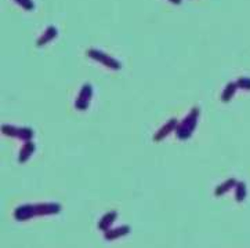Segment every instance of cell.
Instances as JSON below:
<instances>
[{
	"label": "cell",
	"instance_id": "cell-10",
	"mask_svg": "<svg viewBox=\"0 0 250 248\" xmlns=\"http://www.w3.org/2000/svg\"><path fill=\"white\" fill-rule=\"evenodd\" d=\"M118 219V212L116 211H109L106 212L105 215H103V218L100 219L98 222V229L103 230V232H106L108 229H111V226L113 225V222Z\"/></svg>",
	"mask_w": 250,
	"mask_h": 248
},
{
	"label": "cell",
	"instance_id": "cell-1",
	"mask_svg": "<svg viewBox=\"0 0 250 248\" xmlns=\"http://www.w3.org/2000/svg\"><path fill=\"white\" fill-rule=\"evenodd\" d=\"M199 116H201V109L198 106H194L191 109V112L188 113L186 117L183 119V121L178 123L177 128H176V134H177L178 139L187 141V139H189L192 136L195 128L198 126Z\"/></svg>",
	"mask_w": 250,
	"mask_h": 248
},
{
	"label": "cell",
	"instance_id": "cell-9",
	"mask_svg": "<svg viewBox=\"0 0 250 248\" xmlns=\"http://www.w3.org/2000/svg\"><path fill=\"white\" fill-rule=\"evenodd\" d=\"M36 151V145L32 141H26L24 146L20 149V154H18V163L20 164H25L26 161L32 157V154Z\"/></svg>",
	"mask_w": 250,
	"mask_h": 248
},
{
	"label": "cell",
	"instance_id": "cell-18",
	"mask_svg": "<svg viewBox=\"0 0 250 248\" xmlns=\"http://www.w3.org/2000/svg\"><path fill=\"white\" fill-rule=\"evenodd\" d=\"M169 1L173 4H181V0H169Z\"/></svg>",
	"mask_w": 250,
	"mask_h": 248
},
{
	"label": "cell",
	"instance_id": "cell-6",
	"mask_svg": "<svg viewBox=\"0 0 250 248\" xmlns=\"http://www.w3.org/2000/svg\"><path fill=\"white\" fill-rule=\"evenodd\" d=\"M33 216H36L35 204H24V206L17 207L16 211H14V218L20 222L29 221V219H32Z\"/></svg>",
	"mask_w": 250,
	"mask_h": 248
},
{
	"label": "cell",
	"instance_id": "cell-15",
	"mask_svg": "<svg viewBox=\"0 0 250 248\" xmlns=\"http://www.w3.org/2000/svg\"><path fill=\"white\" fill-rule=\"evenodd\" d=\"M18 131H20V127H16V126H10V124H3L1 126V133L4 135L11 136V138L18 139Z\"/></svg>",
	"mask_w": 250,
	"mask_h": 248
},
{
	"label": "cell",
	"instance_id": "cell-13",
	"mask_svg": "<svg viewBox=\"0 0 250 248\" xmlns=\"http://www.w3.org/2000/svg\"><path fill=\"white\" fill-rule=\"evenodd\" d=\"M235 200L238 203H243L246 196H248V189H246V184L242 181H238L235 185Z\"/></svg>",
	"mask_w": 250,
	"mask_h": 248
},
{
	"label": "cell",
	"instance_id": "cell-7",
	"mask_svg": "<svg viewBox=\"0 0 250 248\" xmlns=\"http://www.w3.org/2000/svg\"><path fill=\"white\" fill-rule=\"evenodd\" d=\"M130 232H131V229H130L129 225H123V226L113 228V229L111 228L106 232H104V239L106 241H115L118 240V239H121V237L127 236Z\"/></svg>",
	"mask_w": 250,
	"mask_h": 248
},
{
	"label": "cell",
	"instance_id": "cell-4",
	"mask_svg": "<svg viewBox=\"0 0 250 248\" xmlns=\"http://www.w3.org/2000/svg\"><path fill=\"white\" fill-rule=\"evenodd\" d=\"M35 212H36V216L57 215L61 212V204H58V203H39V204H35Z\"/></svg>",
	"mask_w": 250,
	"mask_h": 248
},
{
	"label": "cell",
	"instance_id": "cell-17",
	"mask_svg": "<svg viewBox=\"0 0 250 248\" xmlns=\"http://www.w3.org/2000/svg\"><path fill=\"white\" fill-rule=\"evenodd\" d=\"M236 84L241 90H246V91H250V77H239L236 80Z\"/></svg>",
	"mask_w": 250,
	"mask_h": 248
},
{
	"label": "cell",
	"instance_id": "cell-5",
	"mask_svg": "<svg viewBox=\"0 0 250 248\" xmlns=\"http://www.w3.org/2000/svg\"><path fill=\"white\" fill-rule=\"evenodd\" d=\"M178 123L176 119H170L167 123H165L163 126H162L156 133H155V135H153V141L155 142H161L163 141L166 136H169L173 131H176V128H177Z\"/></svg>",
	"mask_w": 250,
	"mask_h": 248
},
{
	"label": "cell",
	"instance_id": "cell-2",
	"mask_svg": "<svg viewBox=\"0 0 250 248\" xmlns=\"http://www.w3.org/2000/svg\"><path fill=\"white\" fill-rule=\"evenodd\" d=\"M87 57L91 58V59H94V61H97V62H100L101 65H104L105 68H108V69H111V71H121V62H119L116 58H113V57H111L109 54L101 51V50L90 48L89 51H87Z\"/></svg>",
	"mask_w": 250,
	"mask_h": 248
},
{
	"label": "cell",
	"instance_id": "cell-3",
	"mask_svg": "<svg viewBox=\"0 0 250 248\" xmlns=\"http://www.w3.org/2000/svg\"><path fill=\"white\" fill-rule=\"evenodd\" d=\"M91 98H93V86L90 83H84L79 91V95L75 101V108L78 111H86L91 102Z\"/></svg>",
	"mask_w": 250,
	"mask_h": 248
},
{
	"label": "cell",
	"instance_id": "cell-8",
	"mask_svg": "<svg viewBox=\"0 0 250 248\" xmlns=\"http://www.w3.org/2000/svg\"><path fill=\"white\" fill-rule=\"evenodd\" d=\"M57 36H58V29H57L56 26L50 25V26L46 28V31L42 33L41 38L38 39V41H36V46H38V47H43V46L49 44L50 41L54 40Z\"/></svg>",
	"mask_w": 250,
	"mask_h": 248
},
{
	"label": "cell",
	"instance_id": "cell-16",
	"mask_svg": "<svg viewBox=\"0 0 250 248\" xmlns=\"http://www.w3.org/2000/svg\"><path fill=\"white\" fill-rule=\"evenodd\" d=\"M17 4L20 6V7H22L26 11H32L35 10V3H33V0H14Z\"/></svg>",
	"mask_w": 250,
	"mask_h": 248
},
{
	"label": "cell",
	"instance_id": "cell-11",
	"mask_svg": "<svg viewBox=\"0 0 250 248\" xmlns=\"http://www.w3.org/2000/svg\"><path fill=\"white\" fill-rule=\"evenodd\" d=\"M238 84H236V81H229L228 84H227L226 87H224V90H223V93H221V101L223 102H229L232 98L235 96V94H236V91H238Z\"/></svg>",
	"mask_w": 250,
	"mask_h": 248
},
{
	"label": "cell",
	"instance_id": "cell-14",
	"mask_svg": "<svg viewBox=\"0 0 250 248\" xmlns=\"http://www.w3.org/2000/svg\"><path fill=\"white\" fill-rule=\"evenodd\" d=\"M33 135H35V133H33L32 128L29 127H21L20 128V131H18V139H21V141H32Z\"/></svg>",
	"mask_w": 250,
	"mask_h": 248
},
{
	"label": "cell",
	"instance_id": "cell-12",
	"mask_svg": "<svg viewBox=\"0 0 250 248\" xmlns=\"http://www.w3.org/2000/svg\"><path fill=\"white\" fill-rule=\"evenodd\" d=\"M236 179L235 178H229V179H227L224 181L221 185H218L217 188H216V191H214V194L217 196V197H221V196H224L226 193H228L231 189H234L235 185H236Z\"/></svg>",
	"mask_w": 250,
	"mask_h": 248
}]
</instances>
